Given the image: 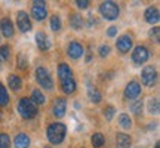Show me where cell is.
Masks as SVG:
<instances>
[{
  "instance_id": "cb8c5ba5",
  "label": "cell",
  "mask_w": 160,
  "mask_h": 148,
  "mask_svg": "<svg viewBox=\"0 0 160 148\" xmlns=\"http://www.w3.org/2000/svg\"><path fill=\"white\" fill-rule=\"evenodd\" d=\"M119 125L123 127V129H131L132 126V120L128 114H120L119 116Z\"/></svg>"
},
{
  "instance_id": "484cf974",
  "label": "cell",
  "mask_w": 160,
  "mask_h": 148,
  "mask_svg": "<svg viewBox=\"0 0 160 148\" xmlns=\"http://www.w3.org/2000/svg\"><path fill=\"white\" fill-rule=\"evenodd\" d=\"M159 110H160L159 99H157V98H151L148 101V111L151 114H159Z\"/></svg>"
},
{
  "instance_id": "4dcf8cb0",
  "label": "cell",
  "mask_w": 160,
  "mask_h": 148,
  "mask_svg": "<svg viewBox=\"0 0 160 148\" xmlns=\"http://www.w3.org/2000/svg\"><path fill=\"white\" fill-rule=\"evenodd\" d=\"M11 145V139L6 133H0V148H9Z\"/></svg>"
},
{
  "instance_id": "4fadbf2b",
  "label": "cell",
  "mask_w": 160,
  "mask_h": 148,
  "mask_svg": "<svg viewBox=\"0 0 160 148\" xmlns=\"http://www.w3.org/2000/svg\"><path fill=\"white\" fill-rule=\"evenodd\" d=\"M0 30H2V33L5 37H12L13 36V24H12L11 19H8V18H3L2 21H0Z\"/></svg>"
},
{
  "instance_id": "2e32d148",
  "label": "cell",
  "mask_w": 160,
  "mask_h": 148,
  "mask_svg": "<svg viewBox=\"0 0 160 148\" xmlns=\"http://www.w3.org/2000/svg\"><path fill=\"white\" fill-rule=\"evenodd\" d=\"M116 144H117V148H129L132 144V139H131V136L126 135V133H117Z\"/></svg>"
},
{
  "instance_id": "8fae6325",
  "label": "cell",
  "mask_w": 160,
  "mask_h": 148,
  "mask_svg": "<svg viewBox=\"0 0 160 148\" xmlns=\"http://www.w3.org/2000/svg\"><path fill=\"white\" fill-rule=\"evenodd\" d=\"M116 46H117L119 52H122V53H128L132 47V37L131 36H126V34L120 36L119 39H117V42H116Z\"/></svg>"
},
{
  "instance_id": "f1b7e54d",
  "label": "cell",
  "mask_w": 160,
  "mask_h": 148,
  "mask_svg": "<svg viewBox=\"0 0 160 148\" xmlns=\"http://www.w3.org/2000/svg\"><path fill=\"white\" fill-rule=\"evenodd\" d=\"M51 28L53 30V31H59V30H61V19H59L58 15H53V17L51 18Z\"/></svg>"
},
{
  "instance_id": "e0dca14e",
  "label": "cell",
  "mask_w": 160,
  "mask_h": 148,
  "mask_svg": "<svg viewBox=\"0 0 160 148\" xmlns=\"http://www.w3.org/2000/svg\"><path fill=\"white\" fill-rule=\"evenodd\" d=\"M58 77H59V80H65L73 77V71H71V68L67 64H59V67H58Z\"/></svg>"
},
{
  "instance_id": "7a4b0ae2",
  "label": "cell",
  "mask_w": 160,
  "mask_h": 148,
  "mask_svg": "<svg viewBox=\"0 0 160 148\" xmlns=\"http://www.w3.org/2000/svg\"><path fill=\"white\" fill-rule=\"evenodd\" d=\"M18 111L21 114V117L25 120L34 119L37 116V107L30 98H21L18 102Z\"/></svg>"
},
{
  "instance_id": "ba28073f",
  "label": "cell",
  "mask_w": 160,
  "mask_h": 148,
  "mask_svg": "<svg viewBox=\"0 0 160 148\" xmlns=\"http://www.w3.org/2000/svg\"><path fill=\"white\" fill-rule=\"evenodd\" d=\"M52 111H53V116L58 119L64 117V114L67 111V101L64 98H57L53 101V105H52Z\"/></svg>"
},
{
  "instance_id": "44dd1931",
  "label": "cell",
  "mask_w": 160,
  "mask_h": 148,
  "mask_svg": "<svg viewBox=\"0 0 160 148\" xmlns=\"http://www.w3.org/2000/svg\"><path fill=\"white\" fill-rule=\"evenodd\" d=\"M88 96L93 104H98L101 101V93L98 92L97 87H93L92 85H88Z\"/></svg>"
},
{
  "instance_id": "9a60e30c",
  "label": "cell",
  "mask_w": 160,
  "mask_h": 148,
  "mask_svg": "<svg viewBox=\"0 0 160 148\" xmlns=\"http://www.w3.org/2000/svg\"><path fill=\"white\" fill-rule=\"evenodd\" d=\"M144 17H145V21L148 24H157L159 22V9L157 7H148L145 13H144Z\"/></svg>"
},
{
  "instance_id": "277c9868",
  "label": "cell",
  "mask_w": 160,
  "mask_h": 148,
  "mask_svg": "<svg viewBox=\"0 0 160 148\" xmlns=\"http://www.w3.org/2000/svg\"><path fill=\"white\" fill-rule=\"evenodd\" d=\"M36 79H37V83L42 87H45V89H52L53 87V81H52L51 74L43 67H39L36 70Z\"/></svg>"
},
{
  "instance_id": "d6a6232c",
  "label": "cell",
  "mask_w": 160,
  "mask_h": 148,
  "mask_svg": "<svg viewBox=\"0 0 160 148\" xmlns=\"http://www.w3.org/2000/svg\"><path fill=\"white\" fill-rule=\"evenodd\" d=\"M150 36H151V39L154 40L156 43H159V40H160V28H159V27L151 28V31H150Z\"/></svg>"
},
{
  "instance_id": "83f0119b",
  "label": "cell",
  "mask_w": 160,
  "mask_h": 148,
  "mask_svg": "<svg viewBox=\"0 0 160 148\" xmlns=\"http://www.w3.org/2000/svg\"><path fill=\"white\" fill-rule=\"evenodd\" d=\"M131 111L133 114H139L142 111V101L141 99H137V101H133L131 104Z\"/></svg>"
},
{
  "instance_id": "d4e9b609",
  "label": "cell",
  "mask_w": 160,
  "mask_h": 148,
  "mask_svg": "<svg viewBox=\"0 0 160 148\" xmlns=\"http://www.w3.org/2000/svg\"><path fill=\"white\" fill-rule=\"evenodd\" d=\"M31 101L34 104H43L45 102V96H43V93L39 89H34V91L31 92Z\"/></svg>"
},
{
  "instance_id": "f546056e",
  "label": "cell",
  "mask_w": 160,
  "mask_h": 148,
  "mask_svg": "<svg viewBox=\"0 0 160 148\" xmlns=\"http://www.w3.org/2000/svg\"><path fill=\"white\" fill-rule=\"evenodd\" d=\"M9 52H11V49H9V46H0V61H6L8 58H9Z\"/></svg>"
},
{
  "instance_id": "74e56055",
  "label": "cell",
  "mask_w": 160,
  "mask_h": 148,
  "mask_svg": "<svg viewBox=\"0 0 160 148\" xmlns=\"http://www.w3.org/2000/svg\"><path fill=\"white\" fill-rule=\"evenodd\" d=\"M154 148H160V147H159V144H156V147H154Z\"/></svg>"
},
{
  "instance_id": "d6986e66",
  "label": "cell",
  "mask_w": 160,
  "mask_h": 148,
  "mask_svg": "<svg viewBox=\"0 0 160 148\" xmlns=\"http://www.w3.org/2000/svg\"><path fill=\"white\" fill-rule=\"evenodd\" d=\"M8 85L12 91H19L21 86H22V80L19 79V76H17V74H11L8 77Z\"/></svg>"
},
{
  "instance_id": "30bf717a",
  "label": "cell",
  "mask_w": 160,
  "mask_h": 148,
  "mask_svg": "<svg viewBox=\"0 0 160 148\" xmlns=\"http://www.w3.org/2000/svg\"><path fill=\"white\" fill-rule=\"evenodd\" d=\"M17 24H18V28L21 30L22 33H27L31 28V21H30L28 15L25 12H18V17H17Z\"/></svg>"
},
{
  "instance_id": "3957f363",
  "label": "cell",
  "mask_w": 160,
  "mask_h": 148,
  "mask_svg": "<svg viewBox=\"0 0 160 148\" xmlns=\"http://www.w3.org/2000/svg\"><path fill=\"white\" fill-rule=\"evenodd\" d=\"M99 12L105 19H110L113 21L116 18H119V13H120V9H119V5L114 3V2H102L101 6H99Z\"/></svg>"
},
{
  "instance_id": "ac0fdd59",
  "label": "cell",
  "mask_w": 160,
  "mask_h": 148,
  "mask_svg": "<svg viewBox=\"0 0 160 148\" xmlns=\"http://www.w3.org/2000/svg\"><path fill=\"white\" fill-rule=\"evenodd\" d=\"M15 148H28L30 147V138L25 133H19L15 138Z\"/></svg>"
},
{
  "instance_id": "e575fe53",
  "label": "cell",
  "mask_w": 160,
  "mask_h": 148,
  "mask_svg": "<svg viewBox=\"0 0 160 148\" xmlns=\"http://www.w3.org/2000/svg\"><path fill=\"white\" fill-rule=\"evenodd\" d=\"M99 57H107L110 53V46H107V45H102V46H99Z\"/></svg>"
},
{
  "instance_id": "52a82bcc",
  "label": "cell",
  "mask_w": 160,
  "mask_h": 148,
  "mask_svg": "<svg viewBox=\"0 0 160 148\" xmlns=\"http://www.w3.org/2000/svg\"><path fill=\"white\" fill-rule=\"evenodd\" d=\"M141 80H142V83L145 86H153L156 83V80H157V71L150 65L145 67L142 70V73H141Z\"/></svg>"
},
{
  "instance_id": "4316f807",
  "label": "cell",
  "mask_w": 160,
  "mask_h": 148,
  "mask_svg": "<svg viewBox=\"0 0 160 148\" xmlns=\"http://www.w3.org/2000/svg\"><path fill=\"white\" fill-rule=\"evenodd\" d=\"M9 102V96H8V92L3 87V85L0 83V107H5Z\"/></svg>"
},
{
  "instance_id": "8d00e7d4",
  "label": "cell",
  "mask_w": 160,
  "mask_h": 148,
  "mask_svg": "<svg viewBox=\"0 0 160 148\" xmlns=\"http://www.w3.org/2000/svg\"><path fill=\"white\" fill-rule=\"evenodd\" d=\"M107 34H108V37H114V36L117 34V27H110L108 31H107Z\"/></svg>"
},
{
  "instance_id": "7c38bea8",
  "label": "cell",
  "mask_w": 160,
  "mask_h": 148,
  "mask_svg": "<svg viewBox=\"0 0 160 148\" xmlns=\"http://www.w3.org/2000/svg\"><path fill=\"white\" fill-rule=\"evenodd\" d=\"M83 53H85L83 46L80 45V43H77V42H71L68 45V47H67V55L70 58H73V59H79Z\"/></svg>"
},
{
  "instance_id": "5bb4252c",
  "label": "cell",
  "mask_w": 160,
  "mask_h": 148,
  "mask_svg": "<svg viewBox=\"0 0 160 148\" xmlns=\"http://www.w3.org/2000/svg\"><path fill=\"white\" fill-rule=\"evenodd\" d=\"M36 43L39 46L40 51H48L49 47H51V42H49V37L45 34V33H37L36 34Z\"/></svg>"
},
{
  "instance_id": "7402d4cb",
  "label": "cell",
  "mask_w": 160,
  "mask_h": 148,
  "mask_svg": "<svg viewBox=\"0 0 160 148\" xmlns=\"http://www.w3.org/2000/svg\"><path fill=\"white\" fill-rule=\"evenodd\" d=\"M70 25H71V28L80 30L83 27V18L80 17L79 13H73V15L70 17Z\"/></svg>"
},
{
  "instance_id": "9c48e42d",
  "label": "cell",
  "mask_w": 160,
  "mask_h": 148,
  "mask_svg": "<svg viewBox=\"0 0 160 148\" xmlns=\"http://www.w3.org/2000/svg\"><path fill=\"white\" fill-rule=\"evenodd\" d=\"M141 93V85L138 81H129L125 89V96L128 99H137Z\"/></svg>"
},
{
  "instance_id": "6da1fadb",
  "label": "cell",
  "mask_w": 160,
  "mask_h": 148,
  "mask_svg": "<svg viewBox=\"0 0 160 148\" xmlns=\"http://www.w3.org/2000/svg\"><path fill=\"white\" fill-rule=\"evenodd\" d=\"M65 133H67V126L64 123H52L48 127V132H46L49 142L55 144V145L62 142L64 138H65Z\"/></svg>"
},
{
  "instance_id": "d590c367",
  "label": "cell",
  "mask_w": 160,
  "mask_h": 148,
  "mask_svg": "<svg viewBox=\"0 0 160 148\" xmlns=\"http://www.w3.org/2000/svg\"><path fill=\"white\" fill-rule=\"evenodd\" d=\"M76 5H77V7H80V9H86V7L89 6V2H88V0H77Z\"/></svg>"
},
{
  "instance_id": "5b68a950",
  "label": "cell",
  "mask_w": 160,
  "mask_h": 148,
  "mask_svg": "<svg viewBox=\"0 0 160 148\" xmlns=\"http://www.w3.org/2000/svg\"><path fill=\"white\" fill-rule=\"evenodd\" d=\"M31 13L34 17L36 21H42L45 19L46 15H48V9H46V3L42 2V0H36L33 2V6H31Z\"/></svg>"
},
{
  "instance_id": "8992f818",
  "label": "cell",
  "mask_w": 160,
  "mask_h": 148,
  "mask_svg": "<svg viewBox=\"0 0 160 148\" xmlns=\"http://www.w3.org/2000/svg\"><path fill=\"white\" fill-rule=\"evenodd\" d=\"M148 51H147V47L145 46H137L133 52H132V61L137 64V65H141V64L147 62V59H148Z\"/></svg>"
},
{
  "instance_id": "1f68e13d",
  "label": "cell",
  "mask_w": 160,
  "mask_h": 148,
  "mask_svg": "<svg viewBox=\"0 0 160 148\" xmlns=\"http://www.w3.org/2000/svg\"><path fill=\"white\" fill-rule=\"evenodd\" d=\"M18 68H21V70L27 68V58H25V55H22V53L18 55Z\"/></svg>"
},
{
  "instance_id": "836d02e7",
  "label": "cell",
  "mask_w": 160,
  "mask_h": 148,
  "mask_svg": "<svg viewBox=\"0 0 160 148\" xmlns=\"http://www.w3.org/2000/svg\"><path fill=\"white\" fill-rule=\"evenodd\" d=\"M104 116H105V119L107 120L113 119V116H114V107H111V105L105 107V108H104Z\"/></svg>"
},
{
  "instance_id": "f35d334b",
  "label": "cell",
  "mask_w": 160,
  "mask_h": 148,
  "mask_svg": "<svg viewBox=\"0 0 160 148\" xmlns=\"http://www.w3.org/2000/svg\"><path fill=\"white\" fill-rule=\"evenodd\" d=\"M45 148H51V147H45Z\"/></svg>"
},
{
  "instance_id": "603a6c76",
  "label": "cell",
  "mask_w": 160,
  "mask_h": 148,
  "mask_svg": "<svg viewBox=\"0 0 160 148\" xmlns=\"http://www.w3.org/2000/svg\"><path fill=\"white\" fill-rule=\"evenodd\" d=\"M91 141H92V145H93L95 148H101L104 145V142H105L102 133H93Z\"/></svg>"
},
{
  "instance_id": "ffe728a7",
  "label": "cell",
  "mask_w": 160,
  "mask_h": 148,
  "mask_svg": "<svg viewBox=\"0 0 160 148\" xmlns=\"http://www.w3.org/2000/svg\"><path fill=\"white\" fill-rule=\"evenodd\" d=\"M61 87L65 93H73L76 91V81L74 79H65V80H61Z\"/></svg>"
}]
</instances>
